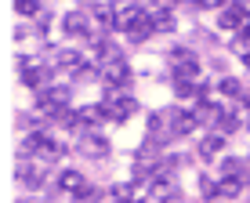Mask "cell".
<instances>
[{
  "label": "cell",
  "instance_id": "ffe728a7",
  "mask_svg": "<svg viewBox=\"0 0 250 203\" xmlns=\"http://www.w3.org/2000/svg\"><path fill=\"white\" fill-rule=\"evenodd\" d=\"M152 22H156V33H170V29H174V15H170V7H156V11H152Z\"/></svg>",
  "mask_w": 250,
  "mask_h": 203
},
{
  "label": "cell",
  "instance_id": "30bf717a",
  "mask_svg": "<svg viewBox=\"0 0 250 203\" xmlns=\"http://www.w3.org/2000/svg\"><path fill=\"white\" fill-rule=\"evenodd\" d=\"M15 178H19V182L25 185V189H40V185H44V167H37V163H19V171H15Z\"/></svg>",
  "mask_w": 250,
  "mask_h": 203
},
{
  "label": "cell",
  "instance_id": "6da1fadb",
  "mask_svg": "<svg viewBox=\"0 0 250 203\" xmlns=\"http://www.w3.org/2000/svg\"><path fill=\"white\" fill-rule=\"evenodd\" d=\"M69 95H73V87H65V83H55V87H40L37 98H40V109H44V116H55L58 109H69Z\"/></svg>",
  "mask_w": 250,
  "mask_h": 203
},
{
  "label": "cell",
  "instance_id": "2e32d148",
  "mask_svg": "<svg viewBox=\"0 0 250 203\" xmlns=\"http://www.w3.org/2000/svg\"><path fill=\"white\" fill-rule=\"evenodd\" d=\"M58 189H62V192H83V189H87V182H83L80 171H62V178H58Z\"/></svg>",
  "mask_w": 250,
  "mask_h": 203
},
{
  "label": "cell",
  "instance_id": "8fae6325",
  "mask_svg": "<svg viewBox=\"0 0 250 203\" xmlns=\"http://www.w3.org/2000/svg\"><path fill=\"white\" fill-rule=\"evenodd\" d=\"M62 25H65L69 37H91V25H87V15L83 11H69Z\"/></svg>",
  "mask_w": 250,
  "mask_h": 203
},
{
  "label": "cell",
  "instance_id": "ba28073f",
  "mask_svg": "<svg viewBox=\"0 0 250 203\" xmlns=\"http://www.w3.org/2000/svg\"><path fill=\"white\" fill-rule=\"evenodd\" d=\"M218 22H221V29H250V15L243 11L239 4H229V7H221V15H218Z\"/></svg>",
  "mask_w": 250,
  "mask_h": 203
},
{
  "label": "cell",
  "instance_id": "83f0119b",
  "mask_svg": "<svg viewBox=\"0 0 250 203\" xmlns=\"http://www.w3.org/2000/svg\"><path fill=\"white\" fill-rule=\"evenodd\" d=\"M116 203H134V200H116Z\"/></svg>",
  "mask_w": 250,
  "mask_h": 203
},
{
  "label": "cell",
  "instance_id": "cb8c5ba5",
  "mask_svg": "<svg viewBox=\"0 0 250 203\" xmlns=\"http://www.w3.org/2000/svg\"><path fill=\"white\" fill-rule=\"evenodd\" d=\"M134 192H138L134 185H113V196L116 200H134Z\"/></svg>",
  "mask_w": 250,
  "mask_h": 203
},
{
  "label": "cell",
  "instance_id": "5bb4252c",
  "mask_svg": "<svg viewBox=\"0 0 250 203\" xmlns=\"http://www.w3.org/2000/svg\"><path fill=\"white\" fill-rule=\"evenodd\" d=\"M91 11H94V19L102 22V33L116 29V7H113V4H105V0H102V4H94V7H91Z\"/></svg>",
  "mask_w": 250,
  "mask_h": 203
},
{
  "label": "cell",
  "instance_id": "3957f363",
  "mask_svg": "<svg viewBox=\"0 0 250 203\" xmlns=\"http://www.w3.org/2000/svg\"><path fill=\"white\" fill-rule=\"evenodd\" d=\"M19 76H22L25 87L40 91V87H47V80H51V65H40V62H33L29 55H22L19 58Z\"/></svg>",
  "mask_w": 250,
  "mask_h": 203
},
{
  "label": "cell",
  "instance_id": "ac0fdd59",
  "mask_svg": "<svg viewBox=\"0 0 250 203\" xmlns=\"http://www.w3.org/2000/svg\"><path fill=\"white\" fill-rule=\"evenodd\" d=\"M218 91L225 98H247V91H243V83L236 80V76H221V83H218Z\"/></svg>",
  "mask_w": 250,
  "mask_h": 203
},
{
  "label": "cell",
  "instance_id": "52a82bcc",
  "mask_svg": "<svg viewBox=\"0 0 250 203\" xmlns=\"http://www.w3.org/2000/svg\"><path fill=\"white\" fill-rule=\"evenodd\" d=\"M80 152H83V156H91V160H102L109 152V138H105V134H98V131H83L80 134Z\"/></svg>",
  "mask_w": 250,
  "mask_h": 203
},
{
  "label": "cell",
  "instance_id": "9c48e42d",
  "mask_svg": "<svg viewBox=\"0 0 250 203\" xmlns=\"http://www.w3.org/2000/svg\"><path fill=\"white\" fill-rule=\"evenodd\" d=\"M94 55H98L94 62H98V69H102V65H109V62H120V58H124V51H120L113 40L98 37V40H94Z\"/></svg>",
  "mask_w": 250,
  "mask_h": 203
},
{
  "label": "cell",
  "instance_id": "d4e9b609",
  "mask_svg": "<svg viewBox=\"0 0 250 203\" xmlns=\"http://www.w3.org/2000/svg\"><path fill=\"white\" fill-rule=\"evenodd\" d=\"M200 185H203V196H207V200H214V192H218V185H214V178H203Z\"/></svg>",
  "mask_w": 250,
  "mask_h": 203
},
{
  "label": "cell",
  "instance_id": "277c9868",
  "mask_svg": "<svg viewBox=\"0 0 250 203\" xmlns=\"http://www.w3.org/2000/svg\"><path fill=\"white\" fill-rule=\"evenodd\" d=\"M170 65H174V80H188V83H200V62H196L192 51L178 47L170 55Z\"/></svg>",
  "mask_w": 250,
  "mask_h": 203
},
{
  "label": "cell",
  "instance_id": "44dd1931",
  "mask_svg": "<svg viewBox=\"0 0 250 203\" xmlns=\"http://www.w3.org/2000/svg\"><path fill=\"white\" fill-rule=\"evenodd\" d=\"M232 51H236L239 58L250 55V29H239V33H236V40H232Z\"/></svg>",
  "mask_w": 250,
  "mask_h": 203
},
{
  "label": "cell",
  "instance_id": "4fadbf2b",
  "mask_svg": "<svg viewBox=\"0 0 250 203\" xmlns=\"http://www.w3.org/2000/svg\"><path fill=\"white\" fill-rule=\"evenodd\" d=\"M243 178H236V174H221L218 178V196H225V200H236L239 192H243Z\"/></svg>",
  "mask_w": 250,
  "mask_h": 203
},
{
  "label": "cell",
  "instance_id": "d6986e66",
  "mask_svg": "<svg viewBox=\"0 0 250 203\" xmlns=\"http://www.w3.org/2000/svg\"><path fill=\"white\" fill-rule=\"evenodd\" d=\"M105 116H109V113H105V102H102V105H83V109H80V123H83V127L105 120Z\"/></svg>",
  "mask_w": 250,
  "mask_h": 203
},
{
  "label": "cell",
  "instance_id": "7402d4cb",
  "mask_svg": "<svg viewBox=\"0 0 250 203\" xmlns=\"http://www.w3.org/2000/svg\"><path fill=\"white\" fill-rule=\"evenodd\" d=\"M239 127V116H232V113H221V120H218V131L221 134H232Z\"/></svg>",
  "mask_w": 250,
  "mask_h": 203
},
{
  "label": "cell",
  "instance_id": "603a6c76",
  "mask_svg": "<svg viewBox=\"0 0 250 203\" xmlns=\"http://www.w3.org/2000/svg\"><path fill=\"white\" fill-rule=\"evenodd\" d=\"M15 11L19 15H40V0H15Z\"/></svg>",
  "mask_w": 250,
  "mask_h": 203
},
{
  "label": "cell",
  "instance_id": "5b68a950",
  "mask_svg": "<svg viewBox=\"0 0 250 203\" xmlns=\"http://www.w3.org/2000/svg\"><path fill=\"white\" fill-rule=\"evenodd\" d=\"M102 80H105L113 91H124V87H131L134 73H131V65H127V58H120V62H109V65H102Z\"/></svg>",
  "mask_w": 250,
  "mask_h": 203
},
{
  "label": "cell",
  "instance_id": "8992f818",
  "mask_svg": "<svg viewBox=\"0 0 250 203\" xmlns=\"http://www.w3.org/2000/svg\"><path fill=\"white\" fill-rule=\"evenodd\" d=\"M145 15H149V11H142L138 4H131V0H127V4H120V7H116V29H124L127 37H131L138 25H142Z\"/></svg>",
  "mask_w": 250,
  "mask_h": 203
},
{
  "label": "cell",
  "instance_id": "484cf974",
  "mask_svg": "<svg viewBox=\"0 0 250 203\" xmlns=\"http://www.w3.org/2000/svg\"><path fill=\"white\" fill-rule=\"evenodd\" d=\"M98 196H102L98 189H83V192H80V200H83V203H91V200H98Z\"/></svg>",
  "mask_w": 250,
  "mask_h": 203
},
{
  "label": "cell",
  "instance_id": "7a4b0ae2",
  "mask_svg": "<svg viewBox=\"0 0 250 203\" xmlns=\"http://www.w3.org/2000/svg\"><path fill=\"white\" fill-rule=\"evenodd\" d=\"M105 113H109V120L124 123V120H131V116L138 113V102L127 95V91H109L105 95Z\"/></svg>",
  "mask_w": 250,
  "mask_h": 203
},
{
  "label": "cell",
  "instance_id": "e0dca14e",
  "mask_svg": "<svg viewBox=\"0 0 250 203\" xmlns=\"http://www.w3.org/2000/svg\"><path fill=\"white\" fill-rule=\"evenodd\" d=\"M221 174H236V178H243V182H250V163H247L243 156H232V160H225Z\"/></svg>",
  "mask_w": 250,
  "mask_h": 203
},
{
  "label": "cell",
  "instance_id": "f546056e",
  "mask_svg": "<svg viewBox=\"0 0 250 203\" xmlns=\"http://www.w3.org/2000/svg\"><path fill=\"white\" fill-rule=\"evenodd\" d=\"M247 123H250V116H247Z\"/></svg>",
  "mask_w": 250,
  "mask_h": 203
},
{
  "label": "cell",
  "instance_id": "7c38bea8",
  "mask_svg": "<svg viewBox=\"0 0 250 203\" xmlns=\"http://www.w3.org/2000/svg\"><path fill=\"white\" fill-rule=\"evenodd\" d=\"M37 156H40V163H55V160H62V156H65V145H62V142H55V138H47V134H44V142H40Z\"/></svg>",
  "mask_w": 250,
  "mask_h": 203
},
{
  "label": "cell",
  "instance_id": "f1b7e54d",
  "mask_svg": "<svg viewBox=\"0 0 250 203\" xmlns=\"http://www.w3.org/2000/svg\"><path fill=\"white\" fill-rule=\"evenodd\" d=\"M243 62H247V65H250V55H247V58H243Z\"/></svg>",
  "mask_w": 250,
  "mask_h": 203
},
{
  "label": "cell",
  "instance_id": "9a60e30c",
  "mask_svg": "<svg viewBox=\"0 0 250 203\" xmlns=\"http://www.w3.org/2000/svg\"><path fill=\"white\" fill-rule=\"evenodd\" d=\"M221 149H225V134H221V131H218V134H207V138L200 142V156H203V160H214Z\"/></svg>",
  "mask_w": 250,
  "mask_h": 203
},
{
  "label": "cell",
  "instance_id": "4316f807",
  "mask_svg": "<svg viewBox=\"0 0 250 203\" xmlns=\"http://www.w3.org/2000/svg\"><path fill=\"white\" fill-rule=\"evenodd\" d=\"M196 4H200V7H221L225 0H196Z\"/></svg>",
  "mask_w": 250,
  "mask_h": 203
}]
</instances>
